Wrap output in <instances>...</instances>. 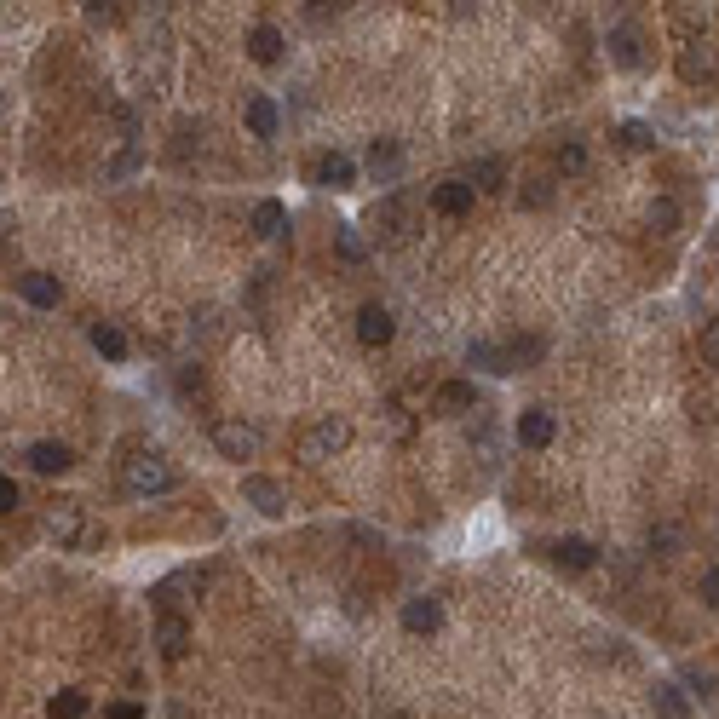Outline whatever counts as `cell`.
Returning a JSON list of instances; mask_svg holds the SVG:
<instances>
[{
  "instance_id": "6da1fadb",
  "label": "cell",
  "mask_w": 719,
  "mask_h": 719,
  "mask_svg": "<svg viewBox=\"0 0 719 719\" xmlns=\"http://www.w3.org/2000/svg\"><path fill=\"white\" fill-rule=\"evenodd\" d=\"M121 484H127V495H173L179 489V466L167 461V455H133V461L121 466Z\"/></svg>"
},
{
  "instance_id": "7a4b0ae2",
  "label": "cell",
  "mask_w": 719,
  "mask_h": 719,
  "mask_svg": "<svg viewBox=\"0 0 719 719\" xmlns=\"http://www.w3.org/2000/svg\"><path fill=\"white\" fill-rule=\"evenodd\" d=\"M41 524H47V535L58 547H87V541H93V518H87L81 501H52Z\"/></svg>"
},
{
  "instance_id": "3957f363",
  "label": "cell",
  "mask_w": 719,
  "mask_h": 719,
  "mask_svg": "<svg viewBox=\"0 0 719 719\" xmlns=\"http://www.w3.org/2000/svg\"><path fill=\"white\" fill-rule=\"evenodd\" d=\"M346 443H351V426H346L340 415H323V420H317V426L300 438V455H305V461H328V455H340Z\"/></svg>"
},
{
  "instance_id": "277c9868",
  "label": "cell",
  "mask_w": 719,
  "mask_h": 719,
  "mask_svg": "<svg viewBox=\"0 0 719 719\" xmlns=\"http://www.w3.org/2000/svg\"><path fill=\"white\" fill-rule=\"evenodd\" d=\"M213 449H219L225 461H254L259 432L248 426V420H213Z\"/></svg>"
},
{
  "instance_id": "5b68a950",
  "label": "cell",
  "mask_w": 719,
  "mask_h": 719,
  "mask_svg": "<svg viewBox=\"0 0 719 719\" xmlns=\"http://www.w3.org/2000/svg\"><path fill=\"white\" fill-rule=\"evenodd\" d=\"M679 81H685V87H708V81H719V52L708 47L702 35L679 47Z\"/></svg>"
},
{
  "instance_id": "8992f818",
  "label": "cell",
  "mask_w": 719,
  "mask_h": 719,
  "mask_svg": "<svg viewBox=\"0 0 719 719\" xmlns=\"http://www.w3.org/2000/svg\"><path fill=\"white\" fill-rule=\"evenodd\" d=\"M305 179H311L317 190H351V185H357V162L340 156V150H323L317 162L305 167Z\"/></svg>"
},
{
  "instance_id": "52a82bcc",
  "label": "cell",
  "mask_w": 719,
  "mask_h": 719,
  "mask_svg": "<svg viewBox=\"0 0 719 719\" xmlns=\"http://www.w3.org/2000/svg\"><path fill=\"white\" fill-rule=\"evenodd\" d=\"M242 495H248V507H259L265 518H282V512H288V489H282L277 478H265V472H248V478H242Z\"/></svg>"
},
{
  "instance_id": "ba28073f",
  "label": "cell",
  "mask_w": 719,
  "mask_h": 719,
  "mask_svg": "<svg viewBox=\"0 0 719 719\" xmlns=\"http://www.w3.org/2000/svg\"><path fill=\"white\" fill-rule=\"evenodd\" d=\"M472 202H478V185H472V179H443V185L432 190V208H438L443 219H466Z\"/></svg>"
},
{
  "instance_id": "9c48e42d",
  "label": "cell",
  "mask_w": 719,
  "mask_h": 719,
  "mask_svg": "<svg viewBox=\"0 0 719 719\" xmlns=\"http://www.w3.org/2000/svg\"><path fill=\"white\" fill-rule=\"evenodd\" d=\"M403 627L415 633V639H432L443 627V604L432 593H415V599H403Z\"/></svg>"
},
{
  "instance_id": "30bf717a",
  "label": "cell",
  "mask_w": 719,
  "mask_h": 719,
  "mask_svg": "<svg viewBox=\"0 0 719 719\" xmlns=\"http://www.w3.org/2000/svg\"><path fill=\"white\" fill-rule=\"evenodd\" d=\"M41 478H58V472H70L75 466V449L70 443H52V438H41V443H29V455H24Z\"/></svg>"
},
{
  "instance_id": "8fae6325",
  "label": "cell",
  "mask_w": 719,
  "mask_h": 719,
  "mask_svg": "<svg viewBox=\"0 0 719 719\" xmlns=\"http://www.w3.org/2000/svg\"><path fill=\"white\" fill-rule=\"evenodd\" d=\"M392 334H397V323H392V311H386V305H363V311H357V340H363V346H392Z\"/></svg>"
},
{
  "instance_id": "7c38bea8",
  "label": "cell",
  "mask_w": 719,
  "mask_h": 719,
  "mask_svg": "<svg viewBox=\"0 0 719 719\" xmlns=\"http://www.w3.org/2000/svg\"><path fill=\"white\" fill-rule=\"evenodd\" d=\"M156 650H162V662H185V656H190V622H185V616H173V610H167L162 627H156Z\"/></svg>"
},
{
  "instance_id": "4fadbf2b",
  "label": "cell",
  "mask_w": 719,
  "mask_h": 719,
  "mask_svg": "<svg viewBox=\"0 0 719 719\" xmlns=\"http://www.w3.org/2000/svg\"><path fill=\"white\" fill-rule=\"evenodd\" d=\"M610 58H616L622 70H645V35L633 24H616L610 29Z\"/></svg>"
},
{
  "instance_id": "5bb4252c",
  "label": "cell",
  "mask_w": 719,
  "mask_h": 719,
  "mask_svg": "<svg viewBox=\"0 0 719 719\" xmlns=\"http://www.w3.org/2000/svg\"><path fill=\"white\" fill-rule=\"evenodd\" d=\"M547 553H553L558 570H593V564H599V547H593V541H581V535H564V541H553Z\"/></svg>"
},
{
  "instance_id": "9a60e30c",
  "label": "cell",
  "mask_w": 719,
  "mask_h": 719,
  "mask_svg": "<svg viewBox=\"0 0 719 719\" xmlns=\"http://www.w3.org/2000/svg\"><path fill=\"white\" fill-rule=\"evenodd\" d=\"M242 116H248V133H254V139H277L282 110H277V98H271V93H254V98H248V110H242Z\"/></svg>"
},
{
  "instance_id": "2e32d148",
  "label": "cell",
  "mask_w": 719,
  "mask_h": 719,
  "mask_svg": "<svg viewBox=\"0 0 719 719\" xmlns=\"http://www.w3.org/2000/svg\"><path fill=\"white\" fill-rule=\"evenodd\" d=\"M553 438H558V420L547 415V409H524V415H518V443H524V449H547Z\"/></svg>"
},
{
  "instance_id": "e0dca14e",
  "label": "cell",
  "mask_w": 719,
  "mask_h": 719,
  "mask_svg": "<svg viewBox=\"0 0 719 719\" xmlns=\"http://www.w3.org/2000/svg\"><path fill=\"white\" fill-rule=\"evenodd\" d=\"M18 294H24V300L35 305V311H52V305L64 300V288H58V282H52L47 271H24V277H18Z\"/></svg>"
},
{
  "instance_id": "ac0fdd59",
  "label": "cell",
  "mask_w": 719,
  "mask_h": 719,
  "mask_svg": "<svg viewBox=\"0 0 719 719\" xmlns=\"http://www.w3.org/2000/svg\"><path fill=\"white\" fill-rule=\"evenodd\" d=\"M282 47H288V41H282L277 24H254L248 29V58H254V64H282Z\"/></svg>"
},
{
  "instance_id": "d6986e66",
  "label": "cell",
  "mask_w": 719,
  "mask_h": 719,
  "mask_svg": "<svg viewBox=\"0 0 719 719\" xmlns=\"http://www.w3.org/2000/svg\"><path fill=\"white\" fill-rule=\"evenodd\" d=\"M466 363H472V369H489V374L518 369V363H512V346H489V340H472V346H466Z\"/></svg>"
},
{
  "instance_id": "ffe728a7",
  "label": "cell",
  "mask_w": 719,
  "mask_h": 719,
  "mask_svg": "<svg viewBox=\"0 0 719 719\" xmlns=\"http://www.w3.org/2000/svg\"><path fill=\"white\" fill-rule=\"evenodd\" d=\"M472 409H478L472 380H443L438 386V415H472Z\"/></svg>"
},
{
  "instance_id": "44dd1931",
  "label": "cell",
  "mask_w": 719,
  "mask_h": 719,
  "mask_svg": "<svg viewBox=\"0 0 719 719\" xmlns=\"http://www.w3.org/2000/svg\"><path fill=\"white\" fill-rule=\"evenodd\" d=\"M369 173H374V185H392L397 173H403V150H397L392 139H374V150H369Z\"/></svg>"
},
{
  "instance_id": "7402d4cb",
  "label": "cell",
  "mask_w": 719,
  "mask_h": 719,
  "mask_svg": "<svg viewBox=\"0 0 719 719\" xmlns=\"http://www.w3.org/2000/svg\"><path fill=\"white\" fill-rule=\"evenodd\" d=\"M374 225H386L392 242H409V202H403V196H386V202L374 208Z\"/></svg>"
},
{
  "instance_id": "603a6c76",
  "label": "cell",
  "mask_w": 719,
  "mask_h": 719,
  "mask_svg": "<svg viewBox=\"0 0 719 719\" xmlns=\"http://www.w3.org/2000/svg\"><path fill=\"white\" fill-rule=\"evenodd\" d=\"M650 714L656 719H691V696L679 691V685H656V691H650Z\"/></svg>"
},
{
  "instance_id": "cb8c5ba5",
  "label": "cell",
  "mask_w": 719,
  "mask_h": 719,
  "mask_svg": "<svg viewBox=\"0 0 719 719\" xmlns=\"http://www.w3.org/2000/svg\"><path fill=\"white\" fill-rule=\"evenodd\" d=\"M472 185H478V196H495V190L507 185V162L501 156H478L472 162Z\"/></svg>"
},
{
  "instance_id": "d4e9b609",
  "label": "cell",
  "mask_w": 719,
  "mask_h": 719,
  "mask_svg": "<svg viewBox=\"0 0 719 719\" xmlns=\"http://www.w3.org/2000/svg\"><path fill=\"white\" fill-rule=\"evenodd\" d=\"M380 426H386V438H392V443H409V438H415V420H409V409H403V403H380Z\"/></svg>"
},
{
  "instance_id": "484cf974",
  "label": "cell",
  "mask_w": 719,
  "mask_h": 719,
  "mask_svg": "<svg viewBox=\"0 0 719 719\" xmlns=\"http://www.w3.org/2000/svg\"><path fill=\"white\" fill-rule=\"evenodd\" d=\"M282 231H288V208H282V202H259L254 208V236L271 242V236H282Z\"/></svg>"
},
{
  "instance_id": "4316f807",
  "label": "cell",
  "mask_w": 719,
  "mask_h": 719,
  "mask_svg": "<svg viewBox=\"0 0 719 719\" xmlns=\"http://www.w3.org/2000/svg\"><path fill=\"white\" fill-rule=\"evenodd\" d=\"M93 346H98V357L121 363V357H127V334H121L116 323H93Z\"/></svg>"
},
{
  "instance_id": "83f0119b",
  "label": "cell",
  "mask_w": 719,
  "mask_h": 719,
  "mask_svg": "<svg viewBox=\"0 0 719 719\" xmlns=\"http://www.w3.org/2000/svg\"><path fill=\"white\" fill-rule=\"evenodd\" d=\"M645 219H650V231H656V236H673V231H679V202H673V196H656Z\"/></svg>"
},
{
  "instance_id": "f1b7e54d",
  "label": "cell",
  "mask_w": 719,
  "mask_h": 719,
  "mask_svg": "<svg viewBox=\"0 0 719 719\" xmlns=\"http://www.w3.org/2000/svg\"><path fill=\"white\" fill-rule=\"evenodd\" d=\"M334 242H340V259H346V265H363V259H369V242H363V231H357V225H340V231H334Z\"/></svg>"
},
{
  "instance_id": "f546056e",
  "label": "cell",
  "mask_w": 719,
  "mask_h": 719,
  "mask_svg": "<svg viewBox=\"0 0 719 719\" xmlns=\"http://www.w3.org/2000/svg\"><path fill=\"white\" fill-rule=\"evenodd\" d=\"M47 714L52 719H87V691H58L47 702Z\"/></svg>"
},
{
  "instance_id": "4dcf8cb0",
  "label": "cell",
  "mask_w": 719,
  "mask_h": 719,
  "mask_svg": "<svg viewBox=\"0 0 719 719\" xmlns=\"http://www.w3.org/2000/svg\"><path fill=\"white\" fill-rule=\"evenodd\" d=\"M616 139H622L627 150H650V144H656V133H650L645 121H622V133H616Z\"/></svg>"
},
{
  "instance_id": "1f68e13d",
  "label": "cell",
  "mask_w": 719,
  "mask_h": 719,
  "mask_svg": "<svg viewBox=\"0 0 719 719\" xmlns=\"http://www.w3.org/2000/svg\"><path fill=\"white\" fill-rule=\"evenodd\" d=\"M139 162H144V156H139V144H127L116 162L104 167V179H127V173H139Z\"/></svg>"
},
{
  "instance_id": "d6a6232c",
  "label": "cell",
  "mask_w": 719,
  "mask_h": 719,
  "mask_svg": "<svg viewBox=\"0 0 719 719\" xmlns=\"http://www.w3.org/2000/svg\"><path fill=\"white\" fill-rule=\"evenodd\" d=\"M558 167H564V173H581V167H587V150H581V144L570 139L564 150H558Z\"/></svg>"
},
{
  "instance_id": "836d02e7",
  "label": "cell",
  "mask_w": 719,
  "mask_h": 719,
  "mask_svg": "<svg viewBox=\"0 0 719 719\" xmlns=\"http://www.w3.org/2000/svg\"><path fill=\"white\" fill-rule=\"evenodd\" d=\"M702 357L719 369V317H714V323H702Z\"/></svg>"
},
{
  "instance_id": "e575fe53",
  "label": "cell",
  "mask_w": 719,
  "mask_h": 719,
  "mask_svg": "<svg viewBox=\"0 0 719 719\" xmlns=\"http://www.w3.org/2000/svg\"><path fill=\"white\" fill-rule=\"evenodd\" d=\"M702 604L719 610V564H714V570H702Z\"/></svg>"
},
{
  "instance_id": "d590c367",
  "label": "cell",
  "mask_w": 719,
  "mask_h": 719,
  "mask_svg": "<svg viewBox=\"0 0 719 719\" xmlns=\"http://www.w3.org/2000/svg\"><path fill=\"white\" fill-rule=\"evenodd\" d=\"M553 202V190H547V179H535L530 190H524V208H547Z\"/></svg>"
},
{
  "instance_id": "8d00e7d4",
  "label": "cell",
  "mask_w": 719,
  "mask_h": 719,
  "mask_svg": "<svg viewBox=\"0 0 719 719\" xmlns=\"http://www.w3.org/2000/svg\"><path fill=\"white\" fill-rule=\"evenodd\" d=\"M650 547H656V553L668 558V553H673V547H679V535H673V530H668V524H662V530H650Z\"/></svg>"
},
{
  "instance_id": "74e56055",
  "label": "cell",
  "mask_w": 719,
  "mask_h": 719,
  "mask_svg": "<svg viewBox=\"0 0 719 719\" xmlns=\"http://www.w3.org/2000/svg\"><path fill=\"white\" fill-rule=\"evenodd\" d=\"M18 501H24V489L12 484V478H0V507H6V512H18Z\"/></svg>"
},
{
  "instance_id": "f35d334b",
  "label": "cell",
  "mask_w": 719,
  "mask_h": 719,
  "mask_svg": "<svg viewBox=\"0 0 719 719\" xmlns=\"http://www.w3.org/2000/svg\"><path fill=\"white\" fill-rule=\"evenodd\" d=\"M104 719H144V708H139V702H110Z\"/></svg>"
},
{
  "instance_id": "ab89813d",
  "label": "cell",
  "mask_w": 719,
  "mask_h": 719,
  "mask_svg": "<svg viewBox=\"0 0 719 719\" xmlns=\"http://www.w3.org/2000/svg\"><path fill=\"white\" fill-rule=\"evenodd\" d=\"M685 685H696L702 696H714V673H696V668H685Z\"/></svg>"
}]
</instances>
